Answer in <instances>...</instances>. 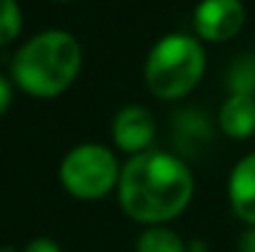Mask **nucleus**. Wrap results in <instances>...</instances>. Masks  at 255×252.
I'll return each instance as SVG.
<instances>
[{
	"mask_svg": "<svg viewBox=\"0 0 255 252\" xmlns=\"http://www.w3.org/2000/svg\"><path fill=\"white\" fill-rule=\"evenodd\" d=\"M228 91L231 94H248L255 96V52L241 55L233 60L228 70Z\"/></svg>",
	"mask_w": 255,
	"mask_h": 252,
	"instance_id": "nucleus-11",
	"label": "nucleus"
},
{
	"mask_svg": "<svg viewBox=\"0 0 255 252\" xmlns=\"http://www.w3.org/2000/svg\"><path fill=\"white\" fill-rule=\"evenodd\" d=\"M243 0H201L193 7V35L201 42H228L246 25Z\"/></svg>",
	"mask_w": 255,
	"mask_h": 252,
	"instance_id": "nucleus-5",
	"label": "nucleus"
},
{
	"mask_svg": "<svg viewBox=\"0 0 255 252\" xmlns=\"http://www.w3.org/2000/svg\"><path fill=\"white\" fill-rule=\"evenodd\" d=\"M218 126L223 136L233 141H246L255 134V96L228 94L218 109Z\"/></svg>",
	"mask_w": 255,
	"mask_h": 252,
	"instance_id": "nucleus-8",
	"label": "nucleus"
},
{
	"mask_svg": "<svg viewBox=\"0 0 255 252\" xmlns=\"http://www.w3.org/2000/svg\"><path fill=\"white\" fill-rule=\"evenodd\" d=\"M211 124L206 119V114L196 111V109H183L176 114L173 119V136L181 151L193 154L196 149H201L203 144L211 141Z\"/></svg>",
	"mask_w": 255,
	"mask_h": 252,
	"instance_id": "nucleus-9",
	"label": "nucleus"
},
{
	"mask_svg": "<svg viewBox=\"0 0 255 252\" xmlns=\"http://www.w3.org/2000/svg\"><path fill=\"white\" fill-rule=\"evenodd\" d=\"M193 193V173L178 154L151 149L122 164L117 203L129 220L144 228L173 223L186 213Z\"/></svg>",
	"mask_w": 255,
	"mask_h": 252,
	"instance_id": "nucleus-1",
	"label": "nucleus"
},
{
	"mask_svg": "<svg viewBox=\"0 0 255 252\" xmlns=\"http://www.w3.org/2000/svg\"><path fill=\"white\" fill-rule=\"evenodd\" d=\"M238 252H255V228H246L238 238Z\"/></svg>",
	"mask_w": 255,
	"mask_h": 252,
	"instance_id": "nucleus-15",
	"label": "nucleus"
},
{
	"mask_svg": "<svg viewBox=\"0 0 255 252\" xmlns=\"http://www.w3.org/2000/svg\"><path fill=\"white\" fill-rule=\"evenodd\" d=\"M134 252H188V243L169 225H151L134 240Z\"/></svg>",
	"mask_w": 255,
	"mask_h": 252,
	"instance_id": "nucleus-10",
	"label": "nucleus"
},
{
	"mask_svg": "<svg viewBox=\"0 0 255 252\" xmlns=\"http://www.w3.org/2000/svg\"><path fill=\"white\" fill-rule=\"evenodd\" d=\"M12 99H15V84L10 77L0 75V119L10 111L12 106Z\"/></svg>",
	"mask_w": 255,
	"mask_h": 252,
	"instance_id": "nucleus-13",
	"label": "nucleus"
},
{
	"mask_svg": "<svg viewBox=\"0 0 255 252\" xmlns=\"http://www.w3.org/2000/svg\"><path fill=\"white\" fill-rule=\"evenodd\" d=\"M85 65L82 42L67 30H42L25 40L10 62L15 89L32 99H55L77 82Z\"/></svg>",
	"mask_w": 255,
	"mask_h": 252,
	"instance_id": "nucleus-2",
	"label": "nucleus"
},
{
	"mask_svg": "<svg viewBox=\"0 0 255 252\" xmlns=\"http://www.w3.org/2000/svg\"><path fill=\"white\" fill-rule=\"evenodd\" d=\"M22 252H62L60 248V243L57 240H52V238H47V235H40V238H32Z\"/></svg>",
	"mask_w": 255,
	"mask_h": 252,
	"instance_id": "nucleus-14",
	"label": "nucleus"
},
{
	"mask_svg": "<svg viewBox=\"0 0 255 252\" xmlns=\"http://www.w3.org/2000/svg\"><path fill=\"white\" fill-rule=\"evenodd\" d=\"M228 205L246 228H255V151L243 156L228 175Z\"/></svg>",
	"mask_w": 255,
	"mask_h": 252,
	"instance_id": "nucleus-7",
	"label": "nucleus"
},
{
	"mask_svg": "<svg viewBox=\"0 0 255 252\" xmlns=\"http://www.w3.org/2000/svg\"><path fill=\"white\" fill-rule=\"evenodd\" d=\"M22 32V10L17 0H0V47L12 45Z\"/></svg>",
	"mask_w": 255,
	"mask_h": 252,
	"instance_id": "nucleus-12",
	"label": "nucleus"
},
{
	"mask_svg": "<svg viewBox=\"0 0 255 252\" xmlns=\"http://www.w3.org/2000/svg\"><path fill=\"white\" fill-rule=\"evenodd\" d=\"M55 2H75V0H55Z\"/></svg>",
	"mask_w": 255,
	"mask_h": 252,
	"instance_id": "nucleus-17",
	"label": "nucleus"
},
{
	"mask_svg": "<svg viewBox=\"0 0 255 252\" xmlns=\"http://www.w3.org/2000/svg\"><path fill=\"white\" fill-rule=\"evenodd\" d=\"M206 47L196 35L171 32L154 42L144 62V82L159 101H181L203 82Z\"/></svg>",
	"mask_w": 255,
	"mask_h": 252,
	"instance_id": "nucleus-3",
	"label": "nucleus"
},
{
	"mask_svg": "<svg viewBox=\"0 0 255 252\" xmlns=\"http://www.w3.org/2000/svg\"><path fill=\"white\" fill-rule=\"evenodd\" d=\"M112 141L117 151L127 154V159L151 151L156 141V119L151 109L141 104H127L117 109L112 119Z\"/></svg>",
	"mask_w": 255,
	"mask_h": 252,
	"instance_id": "nucleus-6",
	"label": "nucleus"
},
{
	"mask_svg": "<svg viewBox=\"0 0 255 252\" xmlns=\"http://www.w3.org/2000/svg\"><path fill=\"white\" fill-rule=\"evenodd\" d=\"M0 252H15V250H10V248H0Z\"/></svg>",
	"mask_w": 255,
	"mask_h": 252,
	"instance_id": "nucleus-16",
	"label": "nucleus"
},
{
	"mask_svg": "<svg viewBox=\"0 0 255 252\" xmlns=\"http://www.w3.org/2000/svg\"><path fill=\"white\" fill-rule=\"evenodd\" d=\"M57 175H60V185L75 200L94 203L117 193L122 161L114 149L97 141H85L72 146L62 156Z\"/></svg>",
	"mask_w": 255,
	"mask_h": 252,
	"instance_id": "nucleus-4",
	"label": "nucleus"
}]
</instances>
